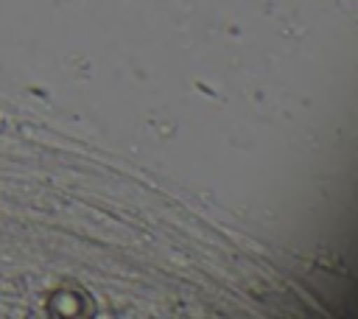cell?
I'll return each instance as SVG.
<instances>
[{"label": "cell", "instance_id": "cell-1", "mask_svg": "<svg viewBox=\"0 0 358 319\" xmlns=\"http://www.w3.org/2000/svg\"><path fill=\"white\" fill-rule=\"evenodd\" d=\"M48 311L53 313V316H87V313H92V299L81 291V288H59V291H53L50 294V299H48Z\"/></svg>", "mask_w": 358, "mask_h": 319}]
</instances>
